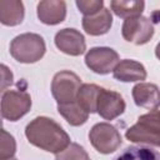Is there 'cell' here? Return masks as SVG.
I'll return each mask as SVG.
<instances>
[{"label":"cell","mask_w":160,"mask_h":160,"mask_svg":"<svg viewBox=\"0 0 160 160\" xmlns=\"http://www.w3.org/2000/svg\"><path fill=\"white\" fill-rule=\"evenodd\" d=\"M56 160H90V158L84 148L72 142L61 152L56 154Z\"/></svg>","instance_id":"cell-20"},{"label":"cell","mask_w":160,"mask_h":160,"mask_svg":"<svg viewBox=\"0 0 160 160\" xmlns=\"http://www.w3.org/2000/svg\"><path fill=\"white\" fill-rule=\"evenodd\" d=\"M31 108V98L22 90H8L1 96V115L4 119L16 121Z\"/></svg>","instance_id":"cell-5"},{"label":"cell","mask_w":160,"mask_h":160,"mask_svg":"<svg viewBox=\"0 0 160 160\" xmlns=\"http://www.w3.org/2000/svg\"><path fill=\"white\" fill-rule=\"evenodd\" d=\"M112 160H160V154L150 148L129 146L124 149Z\"/></svg>","instance_id":"cell-18"},{"label":"cell","mask_w":160,"mask_h":160,"mask_svg":"<svg viewBox=\"0 0 160 160\" xmlns=\"http://www.w3.org/2000/svg\"><path fill=\"white\" fill-rule=\"evenodd\" d=\"M102 88L94 84H84L79 89L76 101L86 112H96L98 99Z\"/></svg>","instance_id":"cell-16"},{"label":"cell","mask_w":160,"mask_h":160,"mask_svg":"<svg viewBox=\"0 0 160 160\" xmlns=\"http://www.w3.org/2000/svg\"><path fill=\"white\" fill-rule=\"evenodd\" d=\"M66 15V4L64 1L46 0L38 4V16L41 22L55 25L61 22Z\"/></svg>","instance_id":"cell-12"},{"label":"cell","mask_w":160,"mask_h":160,"mask_svg":"<svg viewBox=\"0 0 160 160\" xmlns=\"http://www.w3.org/2000/svg\"><path fill=\"white\" fill-rule=\"evenodd\" d=\"M80 88L81 81L79 76L68 70L58 72L51 82V92L56 99L58 105L76 101Z\"/></svg>","instance_id":"cell-4"},{"label":"cell","mask_w":160,"mask_h":160,"mask_svg":"<svg viewBox=\"0 0 160 160\" xmlns=\"http://www.w3.org/2000/svg\"><path fill=\"white\" fill-rule=\"evenodd\" d=\"M122 36L126 41L141 45L148 42L154 35L152 24L142 16H135L126 19L122 24Z\"/></svg>","instance_id":"cell-7"},{"label":"cell","mask_w":160,"mask_h":160,"mask_svg":"<svg viewBox=\"0 0 160 160\" xmlns=\"http://www.w3.org/2000/svg\"><path fill=\"white\" fill-rule=\"evenodd\" d=\"M25 135L32 145L50 152L59 154L70 145V138L54 120L39 116L28 124Z\"/></svg>","instance_id":"cell-1"},{"label":"cell","mask_w":160,"mask_h":160,"mask_svg":"<svg viewBox=\"0 0 160 160\" xmlns=\"http://www.w3.org/2000/svg\"><path fill=\"white\" fill-rule=\"evenodd\" d=\"M12 82V72L2 64L1 65V90L4 91L8 85Z\"/></svg>","instance_id":"cell-23"},{"label":"cell","mask_w":160,"mask_h":160,"mask_svg":"<svg viewBox=\"0 0 160 160\" xmlns=\"http://www.w3.org/2000/svg\"><path fill=\"white\" fill-rule=\"evenodd\" d=\"M155 54H156V56L160 59V42L156 45V49H155Z\"/></svg>","instance_id":"cell-24"},{"label":"cell","mask_w":160,"mask_h":160,"mask_svg":"<svg viewBox=\"0 0 160 160\" xmlns=\"http://www.w3.org/2000/svg\"><path fill=\"white\" fill-rule=\"evenodd\" d=\"M55 45L68 55H81L85 51V39L75 29H62L55 35Z\"/></svg>","instance_id":"cell-10"},{"label":"cell","mask_w":160,"mask_h":160,"mask_svg":"<svg viewBox=\"0 0 160 160\" xmlns=\"http://www.w3.org/2000/svg\"><path fill=\"white\" fill-rule=\"evenodd\" d=\"M110 6L118 16L124 19H130V18L140 16L141 11L144 10L145 2L144 1H111Z\"/></svg>","instance_id":"cell-19"},{"label":"cell","mask_w":160,"mask_h":160,"mask_svg":"<svg viewBox=\"0 0 160 160\" xmlns=\"http://www.w3.org/2000/svg\"><path fill=\"white\" fill-rule=\"evenodd\" d=\"M130 141L160 146V110L141 115L125 134Z\"/></svg>","instance_id":"cell-2"},{"label":"cell","mask_w":160,"mask_h":160,"mask_svg":"<svg viewBox=\"0 0 160 160\" xmlns=\"http://www.w3.org/2000/svg\"><path fill=\"white\" fill-rule=\"evenodd\" d=\"M89 139L92 146L101 154H110L115 151L121 144V136L119 131L108 122L94 125L89 132Z\"/></svg>","instance_id":"cell-6"},{"label":"cell","mask_w":160,"mask_h":160,"mask_svg":"<svg viewBox=\"0 0 160 160\" xmlns=\"http://www.w3.org/2000/svg\"><path fill=\"white\" fill-rule=\"evenodd\" d=\"M111 22H112V18H111L110 11L102 8L95 15L84 16L82 28L90 35H102L109 31Z\"/></svg>","instance_id":"cell-14"},{"label":"cell","mask_w":160,"mask_h":160,"mask_svg":"<svg viewBox=\"0 0 160 160\" xmlns=\"http://www.w3.org/2000/svg\"><path fill=\"white\" fill-rule=\"evenodd\" d=\"M124 110H125V102L120 94L101 89L96 108V112H99L101 118L106 120H112L119 115H121Z\"/></svg>","instance_id":"cell-9"},{"label":"cell","mask_w":160,"mask_h":160,"mask_svg":"<svg viewBox=\"0 0 160 160\" xmlns=\"http://www.w3.org/2000/svg\"><path fill=\"white\" fill-rule=\"evenodd\" d=\"M10 160H14V159H10Z\"/></svg>","instance_id":"cell-25"},{"label":"cell","mask_w":160,"mask_h":160,"mask_svg":"<svg viewBox=\"0 0 160 160\" xmlns=\"http://www.w3.org/2000/svg\"><path fill=\"white\" fill-rule=\"evenodd\" d=\"M76 5L79 8V10L85 15V16H91L95 15L96 12H99L102 9L104 2L101 0H79L76 1Z\"/></svg>","instance_id":"cell-22"},{"label":"cell","mask_w":160,"mask_h":160,"mask_svg":"<svg viewBox=\"0 0 160 160\" xmlns=\"http://www.w3.org/2000/svg\"><path fill=\"white\" fill-rule=\"evenodd\" d=\"M132 98L138 106L156 109L160 106V90L155 84L140 82L132 89Z\"/></svg>","instance_id":"cell-11"},{"label":"cell","mask_w":160,"mask_h":160,"mask_svg":"<svg viewBox=\"0 0 160 160\" xmlns=\"http://www.w3.org/2000/svg\"><path fill=\"white\" fill-rule=\"evenodd\" d=\"M16 150L15 140L6 130H1V145H0V160H10Z\"/></svg>","instance_id":"cell-21"},{"label":"cell","mask_w":160,"mask_h":160,"mask_svg":"<svg viewBox=\"0 0 160 160\" xmlns=\"http://www.w3.org/2000/svg\"><path fill=\"white\" fill-rule=\"evenodd\" d=\"M114 78L120 81H141L146 78V70L142 64L135 60H121L114 69Z\"/></svg>","instance_id":"cell-13"},{"label":"cell","mask_w":160,"mask_h":160,"mask_svg":"<svg viewBox=\"0 0 160 160\" xmlns=\"http://www.w3.org/2000/svg\"><path fill=\"white\" fill-rule=\"evenodd\" d=\"M24 19V5L18 0H1L0 1V21L4 25L14 26Z\"/></svg>","instance_id":"cell-15"},{"label":"cell","mask_w":160,"mask_h":160,"mask_svg":"<svg viewBox=\"0 0 160 160\" xmlns=\"http://www.w3.org/2000/svg\"><path fill=\"white\" fill-rule=\"evenodd\" d=\"M119 55L110 48H92L85 56L88 68L98 74H108L119 62Z\"/></svg>","instance_id":"cell-8"},{"label":"cell","mask_w":160,"mask_h":160,"mask_svg":"<svg viewBox=\"0 0 160 160\" xmlns=\"http://www.w3.org/2000/svg\"><path fill=\"white\" fill-rule=\"evenodd\" d=\"M58 110L59 112L65 118V120L74 126H79L82 125L89 116V112H86L78 101L74 102H69V104H60L58 105Z\"/></svg>","instance_id":"cell-17"},{"label":"cell","mask_w":160,"mask_h":160,"mask_svg":"<svg viewBox=\"0 0 160 160\" xmlns=\"http://www.w3.org/2000/svg\"><path fill=\"white\" fill-rule=\"evenodd\" d=\"M11 56L20 62H35L45 54L44 39L38 34H21L18 35L10 44Z\"/></svg>","instance_id":"cell-3"}]
</instances>
